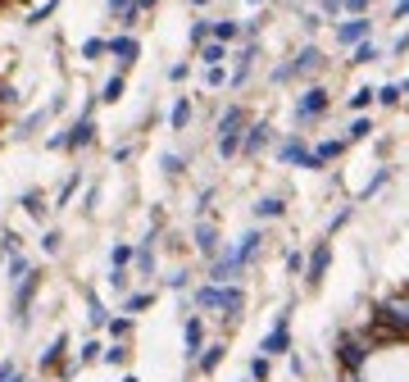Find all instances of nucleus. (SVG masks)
Instances as JSON below:
<instances>
[{"label": "nucleus", "instance_id": "f257e3e1", "mask_svg": "<svg viewBox=\"0 0 409 382\" xmlns=\"http://www.w3.org/2000/svg\"><path fill=\"white\" fill-rule=\"evenodd\" d=\"M196 305H201V310H218L223 318H241L246 291L237 287V282H209V287L196 291Z\"/></svg>", "mask_w": 409, "mask_h": 382}, {"label": "nucleus", "instance_id": "f03ea898", "mask_svg": "<svg viewBox=\"0 0 409 382\" xmlns=\"http://www.w3.org/2000/svg\"><path fill=\"white\" fill-rule=\"evenodd\" d=\"M36 291H41V268H28V273L14 282V328H19V332L32 323V301H36Z\"/></svg>", "mask_w": 409, "mask_h": 382}, {"label": "nucleus", "instance_id": "7ed1b4c3", "mask_svg": "<svg viewBox=\"0 0 409 382\" xmlns=\"http://www.w3.org/2000/svg\"><path fill=\"white\" fill-rule=\"evenodd\" d=\"M241 132H246V109L232 105L228 114L218 119V155H237L241 151Z\"/></svg>", "mask_w": 409, "mask_h": 382}, {"label": "nucleus", "instance_id": "20e7f679", "mask_svg": "<svg viewBox=\"0 0 409 382\" xmlns=\"http://www.w3.org/2000/svg\"><path fill=\"white\" fill-rule=\"evenodd\" d=\"M91 141H96V119L82 114V119L64 132V137H51V151H86Z\"/></svg>", "mask_w": 409, "mask_h": 382}, {"label": "nucleus", "instance_id": "39448f33", "mask_svg": "<svg viewBox=\"0 0 409 382\" xmlns=\"http://www.w3.org/2000/svg\"><path fill=\"white\" fill-rule=\"evenodd\" d=\"M318 69H323V55H318L314 46H305V51L296 55L291 64H282L278 73H273V78H278V82H287V78H305V73H318Z\"/></svg>", "mask_w": 409, "mask_h": 382}, {"label": "nucleus", "instance_id": "423d86ee", "mask_svg": "<svg viewBox=\"0 0 409 382\" xmlns=\"http://www.w3.org/2000/svg\"><path fill=\"white\" fill-rule=\"evenodd\" d=\"M368 360V337H341V364L345 373H359Z\"/></svg>", "mask_w": 409, "mask_h": 382}, {"label": "nucleus", "instance_id": "0eeeda50", "mask_svg": "<svg viewBox=\"0 0 409 382\" xmlns=\"http://www.w3.org/2000/svg\"><path fill=\"white\" fill-rule=\"evenodd\" d=\"M323 109H328V91H323V87H309V91L301 96V101H296V119L309 123V119H318V114H323Z\"/></svg>", "mask_w": 409, "mask_h": 382}, {"label": "nucleus", "instance_id": "6e6552de", "mask_svg": "<svg viewBox=\"0 0 409 382\" xmlns=\"http://www.w3.org/2000/svg\"><path fill=\"white\" fill-rule=\"evenodd\" d=\"M182 346H187V360H196V355L205 351V323H201V314H187V323H182Z\"/></svg>", "mask_w": 409, "mask_h": 382}, {"label": "nucleus", "instance_id": "1a4fd4ad", "mask_svg": "<svg viewBox=\"0 0 409 382\" xmlns=\"http://www.w3.org/2000/svg\"><path fill=\"white\" fill-rule=\"evenodd\" d=\"M64 355H69V332H55V337H51V346L41 351V373L59 368V364H64Z\"/></svg>", "mask_w": 409, "mask_h": 382}, {"label": "nucleus", "instance_id": "9d476101", "mask_svg": "<svg viewBox=\"0 0 409 382\" xmlns=\"http://www.w3.org/2000/svg\"><path fill=\"white\" fill-rule=\"evenodd\" d=\"M109 55H114L118 64L128 69V64H136V55H141V46H136V36H128V32H123V36H114V41H109Z\"/></svg>", "mask_w": 409, "mask_h": 382}, {"label": "nucleus", "instance_id": "9b49d317", "mask_svg": "<svg viewBox=\"0 0 409 382\" xmlns=\"http://www.w3.org/2000/svg\"><path fill=\"white\" fill-rule=\"evenodd\" d=\"M282 159H287V164H305V169H318L314 151H305V141H301V137H291L287 146H282Z\"/></svg>", "mask_w": 409, "mask_h": 382}, {"label": "nucleus", "instance_id": "f8f14e48", "mask_svg": "<svg viewBox=\"0 0 409 382\" xmlns=\"http://www.w3.org/2000/svg\"><path fill=\"white\" fill-rule=\"evenodd\" d=\"M259 351H264V355H282V351H287V314H282V318H278V328H273L268 337L259 341Z\"/></svg>", "mask_w": 409, "mask_h": 382}, {"label": "nucleus", "instance_id": "ddd939ff", "mask_svg": "<svg viewBox=\"0 0 409 382\" xmlns=\"http://www.w3.org/2000/svg\"><path fill=\"white\" fill-rule=\"evenodd\" d=\"M264 146H268V128H264V123H255V128L241 132V151H246V155H259Z\"/></svg>", "mask_w": 409, "mask_h": 382}, {"label": "nucleus", "instance_id": "4468645a", "mask_svg": "<svg viewBox=\"0 0 409 382\" xmlns=\"http://www.w3.org/2000/svg\"><path fill=\"white\" fill-rule=\"evenodd\" d=\"M196 251L201 255H218V232H214V223H196Z\"/></svg>", "mask_w": 409, "mask_h": 382}, {"label": "nucleus", "instance_id": "2eb2a0df", "mask_svg": "<svg viewBox=\"0 0 409 382\" xmlns=\"http://www.w3.org/2000/svg\"><path fill=\"white\" fill-rule=\"evenodd\" d=\"M337 36H341V46H359L368 36V19H345Z\"/></svg>", "mask_w": 409, "mask_h": 382}, {"label": "nucleus", "instance_id": "dca6fc26", "mask_svg": "<svg viewBox=\"0 0 409 382\" xmlns=\"http://www.w3.org/2000/svg\"><path fill=\"white\" fill-rule=\"evenodd\" d=\"M132 260H136V268H141V273H155V232H151V237H146L141 246H136Z\"/></svg>", "mask_w": 409, "mask_h": 382}, {"label": "nucleus", "instance_id": "f3484780", "mask_svg": "<svg viewBox=\"0 0 409 382\" xmlns=\"http://www.w3.org/2000/svg\"><path fill=\"white\" fill-rule=\"evenodd\" d=\"M86 318H91V328H105L109 323V310H105V301L96 291H86Z\"/></svg>", "mask_w": 409, "mask_h": 382}, {"label": "nucleus", "instance_id": "a211bd4d", "mask_svg": "<svg viewBox=\"0 0 409 382\" xmlns=\"http://www.w3.org/2000/svg\"><path fill=\"white\" fill-rule=\"evenodd\" d=\"M191 114H196V105L187 101V96H178V105H173V114H168V123H173V132H182L191 123Z\"/></svg>", "mask_w": 409, "mask_h": 382}, {"label": "nucleus", "instance_id": "6ab92c4d", "mask_svg": "<svg viewBox=\"0 0 409 382\" xmlns=\"http://www.w3.org/2000/svg\"><path fill=\"white\" fill-rule=\"evenodd\" d=\"M101 351H105V346H101L96 337H91V341H82V351L73 355V364H78V368H86V364H101Z\"/></svg>", "mask_w": 409, "mask_h": 382}, {"label": "nucleus", "instance_id": "aec40b11", "mask_svg": "<svg viewBox=\"0 0 409 382\" xmlns=\"http://www.w3.org/2000/svg\"><path fill=\"white\" fill-rule=\"evenodd\" d=\"M241 28H237V23H232V19H218V23H209V36H214V41L218 46H228L232 41V36H237Z\"/></svg>", "mask_w": 409, "mask_h": 382}, {"label": "nucleus", "instance_id": "412c9836", "mask_svg": "<svg viewBox=\"0 0 409 382\" xmlns=\"http://www.w3.org/2000/svg\"><path fill=\"white\" fill-rule=\"evenodd\" d=\"M328 260H332V246H318V251H314V260H309V282H318V278H323Z\"/></svg>", "mask_w": 409, "mask_h": 382}, {"label": "nucleus", "instance_id": "4be33fe9", "mask_svg": "<svg viewBox=\"0 0 409 382\" xmlns=\"http://www.w3.org/2000/svg\"><path fill=\"white\" fill-rule=\"evenodd\" d=\"M109 337H114V341H128L132 337V314H118V318H109Z\"/></svg>", "mask_w": 409, "mask_h": 382}, {"label": "nucleus", "instance_id": "5701e85b", "mask_svg": "<svg viewBox=\"0 0 409 382\" xmlns=\"http://www.w3.org/2000/svg\"><path fill=\"white\" fill-rule=\"evenodd\" d=\"M132 255H136V246H128V241H118L114 251H109V268H128V264H132Z\"/></svg>", "mask_w": 409, "mask_h": 382}, {"label": "nucleus", "instance_id": "b1692460", "mask_svg": "<svg viewBox=\"0 0 409 382\" xmlns=\"http://www.w3.org/2000/svg\"><path fill=\"white\" fill-rule=\"evenodd\" d=\"M123 87H128V82H123V73H114V78H109L105 87H101V101H105V105H114V101H123Z\"/></svg>", "mask_w": 409, "mask_h": 382}, {"label": "nucleus", "instance_id": "393cba45", "mask_svg": "<svg viewBox=\"0 0 409 382\" xmlns=\"http://www.w3.org/2000/svg\"><path fill=\"white\" fill-rule=\"evenodd\" d=\"M101 360H105L109 368H118V364H128V341H114V346H105V351H101Z\"/></svg>", "mask_w": 409, "mask_h": 382}, {"label": "nucleus", "instance_id": "a878e982", "mask_svg": "<svg viewBox=\"0 0 409 382\" xmlns=\"http://www.w3.org/2000/svg\"><path fill=\"white\" fill-rule=\"evenodd\" d=\"M23 209H28L32 218H46V196L41 191H23Z\"/></svg>", "mask_w": 409, "mask_h": 382}, {"label": "nucleus", "instance_id": "bb28decb", "mask_svg": "<svg viewBox=\"0 0 409 382\" xmlns=\"http://www.w3.org/2000/svg\"><path fill=\"white\" fill-rule=\"evenodd\" d=\"M151 301H155L151 291H136V296H123V314H141V310H146V305H151Z\"/></svg>", "mask_w": 409, "mask_h": 382}, {"label": "nucleus", "instance_id": "cd10ccee", "mask_svg": "<svg viewBox=\"0 0 409 382\" xmlns=\"http://www.w3.org/2000/svg\"><path fill=\"white\" fill-rule=\"evenodd\" d=\"M201 59H205L209 69H214V64H223V59H228V51H223L218 41H205V46H201Z\"/></svg>", "mask_w": 409, "mask_h": 382}, {"label": "nucleus", "instance_id": "c85d7f7f", "mask_svg": "<svg viewBox=\"0 0 409 382\" xmlns=\"http://www.w3.org/2000/svg\"><path fill=\"white\" fill-rule=\"evenodd\" d=\"M59 246H64V232H59V228H46L41 251H46V255H59Z\"/></svg>", "mask_w": 409, "mask_h": 382}, {"label": "nucleus", "instance_id": "c756f323", "mask_svg": "<svg viewBox=\"0 0 409 382\" xmlns=\"http://www.w3.org/2000/svg\"><path fill=\"white\" fill-rule=\"evenodd\" d=\"M101 55H109V41H101V36H91V41L82 46V59H101Z\"/></svg>", "mask_w": 409, "mask_h": 382}, {"label": "nucleus", "instance_id": "7c9ffc66", "mask_svg": "<svg viewBox=\"0 0 409 382\" xmlns=\"http://www.w3.org/2000/svg\"><path fill=\"white\" fill-rule=\"evenodd\" d=\"M255 214H259V218H278V214H282V201H278V196H268V201L255 205Z\"/></svg>", "mask_w": 409, "mask_h": 382}, {"label": "nucleus", "instance_id": "2f4dec72", "mask_svg": "<svg viewBox=\"0 0 409 382\" xmlns=\"http://www.w3.org/2000/svg\"><path fill=\"white\" fill-rule=\"evenodd\" d=\"M373 96H378L382 105H395V101H400L405 91H400V82H387V87H382V91H373Z\"/></svg>", "mask_w": 409, "mask_h": 382}, {"label": "nucleus", "instance_id": "473e14b6", "mask_svg": "<svg viewBox=\"0 0 409 382\" xmlns=\"http://www.w3.org/2000/svg\"><path fill=\"white\" fill-rule=\"evenodd\" d=\"M78 182H82V174H69V182L59 187V205H69V201H73V191H78Z\"/></svg>", "mask_w": 409, "mask_h": 382}, {"label": "nucleus", "instance_id": "72a5a7b5", "mask_svg": "<svg viewBox=\"0 0 409 382\" xmlns=\"http://www.w3.org/2000/svg\"><path fill=\"white\" fill-rule=\"evenodd\" d=\"M109 291H128V268H109Z\"/></svg>", "mask_w": 409, "mask_h": 382}, {"label": "nucleus", "instance_id": "f704fd0d", "mask_svg": "<svg viewBox=\"0 0 409 382\" xmlns=\"http://www.w3.org/2000/svg\"><path fill=\"white\" fill-rule=\"evenodd\" d=\"M23 373H19V364L14 360H0V382H19Z\"/></svg>", "mask_w": 409, "mask_h": 382}, {"label": "nucleus", "instance_id": "c9c22d12", "mask_svg": "<svg viewBox=\"0 0 409 382\" xmlns=\"http://www.w3.org/2000/svg\"><path fill=\"white\" fill-rule=\"evenodd\" d=\"M368 59H378V46L359 41V51H355V64H368Z\"/></svg>", "mask_w": 409, "mask_h": 382}, {"label": "nucleus", "instance_id": "e433bc0d", "mask_svg": "<svg viewBox=\"0 0 409 382\" xmlns=\"http://www.w3.org/2000/svg\"><path fill=\"white\" fill-rule=\"evenodd\" d=\"M251 378H259V382L268 378V360H264V355H255V360H251Z\"/></svg>", "mask_w": 409, "mask_h": 382}, {"label": "nucleus", "instance_id": "4c0bfd02", "mask_svg": "<svg viewBox=\"0 0 409 382\" xmlns=\"http://www.w3.org/2000/svg\"><path fill=\"white\" fill-rule=\"evenodd\" d=\"M164 174H168V178L182 174V155H164Z\"/></svg>", "mask_w": 409, "mask_h": 382}, {"label": "nucleus", "instance_id": "58836bf2", "mask_svg": "<svg viewBox=\"0 0 409 382\" xmlns=\"http://www.w3.org/2000/svg\"><path fill=\"white\" fill-rule=\"evenodd\" d=\"M368 132H373V128H368V119H359V123H355V128H350V132H345V137H350V141H359V137H368Z\"/></svg>", "mask_w": 409, "mask_h": 382}, {"label": "nucleus", "instance_id": "ea45409f", "mask_svg": "<svg viewBox=\"0 0 409 382\" xmlns=\"http://www.w3.org/2000/svg\"><path fill=\"white\" fill-rule=\"evenodd\" d=\"M387 178H391V174H387V169H378V174H373V182H368V187H364V196H373V191L382 187V182H387Z\"/></svg>", "mask_w": 409, "mask_h": 382}, {"label": "nucleus", "instance_id": "a19ab883", "mask_svg": "<svg viewBox=\"0 0 409 382\" xmlns=\"http://www.w3.org/2000/svg\"><path fill=\"white\" fill-rule=\"evenodd\" d=\"M128 9H132V0H109V14H118V19H123Z\"/></svg>", "mask_w": 409, "mask_h": 382}, {"label": "nucleus", "instance_id": "79ce46f5", "mask_svg": "<svg viewBox=\"0 0 409 382\" xmlns=\"http://www.w3.org/2000/svg\"><path fill=\"white\" fill-rule=\"evenodd\" d=\"M368 101H373V91H355V96H350V105H355V109H364Z\"/></svg>", "mask_w": 409, "mask_h": 382}, {"label": "nucleus", "instance_id": "37998d69", "mask_svg": "<svg viewBox=\"0 0 409 382\" xmlns=\"http://www.w3.org/2000/svg\"><path fill=\"white\" fill-rule=\"evenodd\" d=\"M341 5H345V9H350V14L359 19V9H364V5H368V0H341Z\"/></svg>", "mask_w": 409, "mask_h": 382}, {"label": "nucleus", "instance_id": "c03bdc74", "mask_svg": "<svg viewBox=\"0 0 409 382\" xmlns=\"http://www.w3.org/2000/svg\"><path fill=\"white\" fill-rule=\"evenodd\" d=\"M132 9H136V14H146V9H155V0H132Z\"/></svg>", "mask_w": 409, "mask_h": 382}, {"label": "nucleus", "instance_id": "a18cd8bd", "mask_svg": "<svg viewBox=\"0 0 409 382\" xmlns=\"http://www.w3.org/2000/svg\"><path fill=\"white\" fill-rule=\"evenodd\" d=\"M318 5H323V9H341V0H318Z\"/></svg>", "mask_w": 409, "mask_h": 382}, {"label": "nucleus", "instance_id": "49530a36", "mask_svg": "<svg viewBox=\"0 0 409 382\" xmlns=\"http://www.w3.org/2000/svg\"><path fill=\"white\" fill-rule=\"evenodd\" d=\"M395 14H400V19L409 14V0H400V5H395Z\"/></svg>", "mask_w": 409, "mask_h": 382}, {"label": "nucleus", "instance_id": "de8ad7c7", "mask_svg": "<svg viewBox=\"0 0 409 382\" xmlns=\"http://www.w3.org/2000/svg\"><path fill=\"white\" fill-rule=\"evenodd\" d=\"M118 382H141V378H136V373H123V378H118Z\"/></svg>", "mask_w": 409, "mask_h": 382}, {"label": "nucleus", "instance_id": "09e8293b", "mask_svg": "<svg viewBox=\"0 0 409 382\" xmlns=\"http://www.w3.org/2000/svg\"><path fill=\"white\" fill-rule=\"evenodd\" d=\"M19 382H36V378H19Z\"/></svg>", "mask_w": 409, "mask_h": 382}]
</instances>
